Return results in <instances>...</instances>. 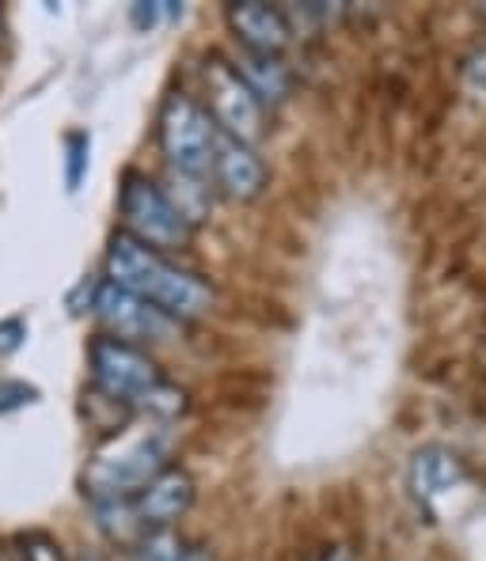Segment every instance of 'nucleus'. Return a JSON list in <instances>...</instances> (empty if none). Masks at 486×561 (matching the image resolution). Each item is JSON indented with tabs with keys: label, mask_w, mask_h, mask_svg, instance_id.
<instances>
[{
	"label": "nucleus",
	"mask_w": 486,
	"mask_h": 561,
	"mask_svg": "<svg viewBox=\"0 0 486 561\" xmlns=\"http://www.w3.org/2000/svg\"><path fill=\"white\" fill-rule=\"evenodd\" d=\"M103 280L122 288V293L142 296L156 311H163L171 323L202 319L205 311L213 308V300H217L213 285L202 274L176 266L168 254L137 243V239H129L126 232H114L111 243H106Z\"/></svg>",
	"instance_id": "f257e3e1"
},
{
	"label": "nucleus",
	"mask_w": 486,
	"mask_h": 561,
	"mask_svg": "<svg viewBox=\"0 0 486 561\" xmlns=\"http://www.w3.org/2000/svg\"><path fill=\"white\" fill-rule=\"evenodd\" d=\"M118 217H122L118 232H126L129 239H137V243L152 247V251H160V254L183 251L194 239V228L171 209L160 183L134 168H129L118 183Z\"/></svg>",
	"instance_id": "f03ea898"
},
{
	"label": "nucleus",
	"mask_w": 486,
	"mask_h": 561,
	"mask_svg": "<svg viewBox=\"0 0 486 561\" xmlns=\"http://www.w3.org/2000/svg\"><path fill=\"white\" fill-rule=\"evenodd\" d=\"M168 463V436L160 428H148V433L126 436V440H114V451L95 456L92 467L84 474V493L88 501L103 497H134L142 485L152 482Z\"/></svg>",
	"instance_id": "7ed1b4c3"
},
{
	"label": "nucleus",
	"mask_w": 486,
	"mask_h": 561,
	"mask_svg": "<svg viewBox=\"0 0 486 561\" xmlns=\"http://www.w3.org/2000/svg\"><path fill=\"white\" fill-rule=\"evenodd\" d=\"M156 140L168 160V171L183 175H210L217 126L205 114V106L187 92H168L156 114Z\"/></svg>",
	"instance_id": "20e7f679"
},
{
	"label": "nucleus",
	"mask_w": 486,
	"mask_h": 561,
	"mask_svg": "<svg viewBox=\"0 0 486 561\" xmlns=\"http://www.w3.org/2000/svg\"><path fill=\"white\" fill-rule=\"evenodd\" d=\"M202 88H205V114L213 118L217 134L244 140V145H259L267 134V111L255 99L236 65L225 54H205L202 57Z\"/></svg>",
	"instance_id": "39448f33"
},
{
	"label": "nucleus",
	"mask_w": 486,
	"mask_h": 561,
	"mask_svg": "<svg viewBox=\"0 0 486 561\" xmlns=\"http://www.w3.org/2000/svg\"><path fill=\"white\" fill-rule=\"evenodd\" d=\"M88 376H92V387L99 394L129 410L142 407L145 394L168 379L142 345H129L111 334H99L88 342Z\"/></svg>",
	"instance_id": "423d86ee"
},
{
	"label": "nucleus",
	"mask_w": 486,
	"mask_h": 561,
	"mask_svg": "<svg viewBox=\"0 0 486 561\" xmlns=\"http://www.w3.org/2000/svg\"><path fill=\"white\" fill-rule=\"evenodd\" d=\"M92 316L103 323V334L122 337L129 345H145V342H168L179 330V323H171L163 311H156L152 304L142 300L134 293H122V288L106 285L99 277V293H95V311Z\"/></svg>",
	"instance_id": "0eeeda50"
},
{
	"label": "nucleus",
	"mask_w": 486,
	"mask_h": 561,
	"mask_svg": "<svg viewBox=\"0 0 486 561\" xmlns=\"http://www.w3.org/2000/svg\"><path fill=\"white\" fill-rule=\"evenodd\" d=\"M210 175L221 194L233 197V202H255L270 183V171H267V163H262V156L255 152L251 145L233 140L225 134H217V145H213Z\"/></svg>",
	"instance_id": "6e6552de"
},
{
	"label": "nucleus",
	"mask_w": 486,
	"mask_h": 561,
	"mask_svg": "<svg viewBox=\"0 0 486 561\" xmlns=\"http://www.w3.org/2000/svg\"><path fill=\"white\" fill-rule=\"evenodd\" d=\"M194 505V478L183 467H163L148 485L134 493V513L142 527H171Z\"/></svg>",
	"instance_id": "1a4fd4ad"
},
{
	"label": "nucleus",
	"mask_w": 486,
	"mask_h": 561,
	"mask_svg": "<svg viewBox=\"0 0 486 561\" xmlns=\"http://www.w3.org/2000/svg\"><path fill=\"white\" fill-rule=\"evenodd\" d=\"M228 27H233L236 43L244 46V54H274L282 57V49L293 38V23L282 8L259 4V0H244V4H228Z\"/></svg>",
	"instance_id": "9d476101"
},
{
	"label": "nucleus",
	"mask_w": 486,
	"mask_h": 561,
	"mask_svg": "<svg viewBox=\"0 0 486 561\" xmlns=\"http://www.w3.org/2000/svg\"><path fill=\"white\" fill-rule=\"evenodd\" d=\"M467 482V470H464V459L456 451L441 448V444H426L410 456V467H407V485L415 493V501H422L426 508H433L441 497H449L452 490Z\"/></svg>",
	"instance_id": "9b49d317"
},
{
	"label": "nucleus",
	"mask_w": 486,
	"mask_h": 561,
	"mask_svg": "<svg viewBox=\"0 0 486 561\" xmlns=\"http://www.w3.org/2000/svg\"><path fill=\"white\" fill-rule=\"evenodd\" d=\"M233 65H236V72L244 77V84L255 92V99L262 103V111L290 99L293 77H290V65H285L282 57H274V54H240Z\"/></svg>",
	"instance_id": "f8f14e48"
},
{
	"label": "nucleus",
	"mask_w": 486,
	"mask_h": 561,
	"mask_svg": "<svg viewBox=\"0 0 486 561\" xmlns=\"http://www.w3.org/2000/svg\"><path fill=\"white\" fill-rule=\"evenodd\" d=\"M160 190L171 202V209H176L191 228H197L205 217H210V209H213L210 175H183V171H168V183H163Z\"/></svg>",
	"instance_id": "ddd939ff"
},
{
	"label": "nucleus",
	"mask_w": 486,
	"mask_h": 561,
	"mask_svg": "<svg viewBox=\"0 0 486 561\" xmlns=\"http://www.w3.org/2000/svg\"><path fill=\"white\" fill-rule=\"evenodd\" d=\"M92 513H95V524L99 531H106L114 542H134L137 535L145 531L142 519L134 513V497H103V501H92Z\"/></svg>",
	"instance_id": "4468645a"
},
{
	"label": "nucleus",
	"mask_w": 486,
	"mask_h": 561,
	"mask_svg": "<svg viewBox=\"0 0 486 561\" xmlns=\"http://www.w3.org/2000/svg\"><path fill=\"white\" fill-rule=\"evenodd\" d=\"M61 163H65V190L77 194L80 183L88 179V168H92V134L88 129H69L61 137Z\"/></svg>",
	"instance_id": "2eb2a0df"
},
{
	"label": "nucleus",
	"mask_w": 486,
	"mask_h": 561,
	"mask_svg": "<svg viewBox=\"0 0 486 561\" xmlns=\"http://www.w3.org/2000/svg\"><path fill=\"white\" fill-rule=\"evenodd\" d=\"M187 542L171 527H148L129 542V561H179Z\"/></svg>",
	"instance_id": "dca6fc26"
},
{
	"label": "nucleus",
	"mask_w": 486,
	"mask_h": 561,
	"mask_svg": "<svg viewBox=\"0 0 486 561\" xmlns=\"http://www.w3.org/2000/svg\"><path fill=\"white\" fill-rule=\"evenodd\" d=\"M142 414H148L152 421H160V425H168V421L183 417L187 414V391L179 383H171V379H163L160 387H152V391L142 399Z\"/></svg>",
	"instance_id": "f3484780"
},
{
	"label": "nucleus",
	"mask_w": 486,
	"mask_h": 561,
	"mask_svg": "<svg viewBox=\"0 0 486 561\" xmlns=\"http://www.w3.org/2000/svg\"><path fill=\"white\" fill-rule=\"evenodd\" d=\"M15 554H20V561H65L57 539H54V535H46V531L15 535Z\"/></svg>",
	"instance_id": "a211bd4d"
},
{
	"label": "nucleus",
	"mask_w": 486,
	"mask_h": 561,
	"mask_svg": "<svg viewBox=\"0 0 486 561\" xmlns=\"http://www.w3.org/2000/svg\"><path fill=\"white\" fill-rule=\"evenodd\" d=\"M38 399H43V391L35 383H27V379H0V417L35 407Z\"/></svg>",
	"instance_id": "6ab92c4d"
},
{
	"label": "nucleus",
	"mask_w": 486,
	"mask_h": 561,
	"mask_svg": "<svg viewBox=\"0 0 486 561\" xmlns=\"http://www.w3.org/2000/svg\"><path fill=\"white\" fill-rule=\"evenodd\" d=\"M27 334H31V327H27V319H23V316L0 319V360L15 357V353L27 345Z\"/></svg>",
	"instance_id": "aec40b11"
},
{
	"label": "nucleus",
	"mask_w": 486,
	"mask_h": 561,
	"mask_svg": "<svg viewBox=\"0 0 486 561\" xmlns=\"http://www.w3.org/2000/svg\"><path fill=\"white\" fill-rule=\"evenodd\" d=\"M95 293H99V277H80L77 288H72L69 296H65V308H69V316H92L95 311Z\"/></svg>",
	"instance_id": "412c9836"
},
{
	"label": "nucleus",
	"mask_w": 486,
	"mask_h": 561,
	"mask_svg": "<svg viewBox=\"0 0 486 561\" xmlns=\"http://www.w3.org/2000/svg\"><path fill=\"white\" fill-rule=\"evenodd\" d=\"M163 20V0L156 4V0H137L134 8H129V23H134L142 35H148V31H156Z\"/></svg>",
	"instance_id": "4be33fe9"
},
{
	"label": "nucleus",
	"mask_w": 486,
	"mask_h": 561,
	"mask_svg": "<svg viewBox=\"0 0 486 561\" xmlns=\"http://www.w3.org/2000/svg\"><path fill=\"white\" fill-rule=\"evenodd\" d=\"M179 561H213V554L205 547H194V542H187L183 554H179Z\"/></svg>",
	"instance_id": "5701e85b"
},
{
	"label": "nucleus",
	"mask_w": 486,
	"mask_h": 561,
	"mask_svg": "<svg viewBox=\"0 0 486 561\" xmlns=\"http://www.w3.org/2000/svg\"><path fill=\"white\" fill-rule=\"evenodd\" d=\"M324 561H353V558H350V550H346V547H327Z\"/></svg>",
	"instance_id": "b1692460"
},
{
	"label": "nucleus",
	"mask_w": 486,
	"mask_h": 561,
	"mask_svg": "<svg viewBox=\"0 0 486 561\" xmlns=\"http://www.w3.org/2000/svg\"><path fill=\"white\" fill-rule=\"evenodd\" d=\"M0 561H20V554H15V550H8V554H0Z\"/></svg>",
	"instance_id": "393cba45"
},
{
	"label": "nucleus",
	"mask_w": 486,
	"mask_h": 561,
	"mask_svg": "<svg viewBox=\"0 0 486 561\" xmlns=\"http://www.w3.org/2000/svg\"><path fill=\"white\" fill-rule=\"evenodd\" d=\"M77 561H103V558H99V554H80Z\"/></svg>",
	"instance_id": "a878e982"
}]
</instances>
